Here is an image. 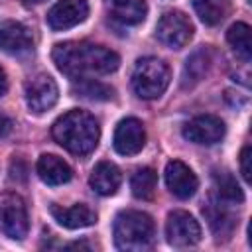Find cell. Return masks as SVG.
<instances>
[{
	"label": "cell",
	"mask_w": 252,
	"mask_h": 252,
	"mask_svg": "<svg viewBox=\"0 0 252 252\" xmlns=\"http://www.w3.org/2000/svg\"><path fill=\"white\" fill-rule=\"evenodd\" d=\"M28 209L20 195H0V232L12 240H22L28 234Z\"/></svg>",
	"instance_id": "5"
},
{
	"label": "cell",
	"mask_w": 252,
	"mask_h": 252,
	"mask_svg": "<svg viewBox=\"0 0 252 252\" xmlns=\"http://www.w3.org/2000/svg\"><path fill=\"white\" fill-rule=\"evenodd\" d=\"M183 136L193 142V144H201V146H211L222 140L224 136V122L219 116L213 114H201L195 116L193 120H189L183 128Z\"/></svg>",
	"instance_id": "9"
},
{
	"label": "cell",
	"mask_w": 252,
	"mask_h": 252,
	"mask_svg": "<svg viewBox=\"0 0 252 252\" xmlns=\"http://www.w3.org/2000/svg\"><path fill=\"white\" fill-rule=\"evenodd\" d=\"M26 4H39V2H43V0H24Z\"/></svg>",
	"instance_id": "28"
},
{
	"label": "cell",
	"mask_w": 252,
	"mask_h": 252,
	"mask_svg": "<svg viewBox=\"0 0 252 252\" xmlns=\"http://www.w3.org/2000/svg\"><path fill=\"white\" fill-rule=\"evenodd\" d=\"M156 226L150 215L142 211H122L114 219V244L126 252L152 248Z\"/></svg>",
	"instance_id": "3"
},
{
	"label": "cell",
	"mask_w": 252,
	"mask_h": 252,
	"mask_svg": "<svg viewBox=\"0 0 252 252\" xmlns=\"http://www.w3.org/2000/svg\"><path fill=\"white\" fill-rule=\"evenodd\" d=\"M156 187H158V177L152 167H140L134 171L130 179V189L136 199H142V201L152 199L156 193Z\"/></svg>",
	"instance_id": "21"
},
{
	"label": "cell",
	"mask_w": 252,
	"mask_h": 252,
	"mask_svg": "<svg viewBox=\"0 0 252 252\" xmlns=\"http://www.w3.org/2000/svg\"><path fill=\"white\" fill-rule=\"evenodd\" d=\"M165 234H167V242L177 248L193 246L201 240V226L187 211H173L167 217Z\"/></svg>",
	"instance_id": "7"
},
{
	"label": "cell",
	"mask_w": 252,
	"mask_h": 252,
	"mask_svg": "<svg viewBox=\"0 0 252 252\" xmlns=\"http://www.w3.org/2000/svg\"><path fill=\"white\" fill-rule=\"evenodd\" d=\"M207 65H209V57L205 51H197L191 59H187V67H185V77L191 75L195 81L207 71Z\"/></svg>",
	"instance_id": "24"
},
{
	"label": "cell",
	"mask_w": 252,
	"mask_h": 252,
	"mask_svg": "<svg viewBox=\"0 0 252 252\" xmlns=\"http://www.w3.org/2000/svg\"><path fill=\"white\" fill-rule=\"evenodd\" d=\"M32 47V33L30 30L14 20L0 24V49L10 55L26 53Z\"/></svg>",
	"instance_id": "13"
},
{
	"label": "cell",
	"mask_w": 252,
	"mask_h": 252,
	"mask_svg": "<svg viewBox=\"0 0 252 252\" xmlns=\"http://www.w3.org/2000/svg\"><path fill=\"white\" fill-rule=\"evenodd\" d=\"M146 144V130L138 118H124L114 130V150L122 156L138 154Z\"/></svg>",
	"instance_id": "11"
},
{
	"label": "cell",
	"mask_w": 252,
	"mask_h": 252,
	"mask_svg": "<svg viewBox=\"0 0 252 252\" xmlns=\"http://www.w3.org/2000/svg\"><path fill=\"white\" fill-rule=\"evenodd\" d=\"M10 130H12V120L6 114L0 112V138L6 136V134H10Z\"/></svg>",
	"instance_id": "26"
},
{
	"label": "cell",
	"mask_w": 252,
	"mask_h": 252,
	"mask_svg": "<svg viewBox=\"0 0 252 252\" xmlns=\"http://www.w3.org/2000/svg\"><path fill=\"white\" fill-rule=\"evenodd\" d=\"M6 91H8V77H6L4 69L0 67V96H4Z\"/></svg>",
	"instance_id": "27"
},
{
	"label": "cell",
	"mask_w": 252,
	"mask_h": 252,
	"mask_svg": "<svg viewBox=\"0 0 252 252\" xmlns=\"http://www.w3.org/2000/svg\"><path fill=\"white\" fill-rule=\"evenodd\" d=\"M169 85V67L158 57H142L132 73V87L142 98H158Z\"/></svg>",
	"instance_id": "4"
},
{
	"label": "cell",
	"mask_w": 252,
	"mask_h": 252,
	"mask_svg": "<svg viewBox=\"0 0 252 252\" xmlns=\"http://www.w3.org/2000/svg\"><path fill=\"white\" fill-rule=\"evenodd\" d=\"M53 61L61 73L71 79H87L89 75H108L118 69L120 57L89 41H63L53 47Z\"/></svg>",
	"instance_id": "1"
},
{
	"label": "cell",
	"mask_w": 252,
	"mask_h": 252,
	"mask_svg": "<svg viewBox=\"0 0 252 252\" xmlns=\"http://www.w3.org/2000/svg\"><path fill=\"white\" fill-rule=\"evenodd\" d=\"M165 185L175 197L189 199L195 195L199 187V179L189 165H185L179 159H173L165 165Z\"/></svg>",
	"instance_id": "12"
},
{
	"label": "cell",
	"mask_w": 252,
	"mask_h": 252,
	"mask_svg": "<svg viewBox=\"0 0 252 252\" xmlns=\"http://www.w3.org/2000/svg\"><path fill=\"white\" fill-rule=\"evenodd\" d=\"M213 179H215V187H217V193H219L220 199L230 201V203H242L244 201V193H242V189L236 183L232 173H228L224 169L222 171H215Z\"/></svg>",
	"instance_id": "22"
},
{
	"label": "cell",
	"mask_w": 252,
	"mask_h": 252,
	"mask_svg": "<svg viewBox=\"0 0 252 252\" xmlns=\"http://www.w3.org/2000/svg\"><path fill=\"white\" fill-rule=\"evenodd\" d=\"M51 215L65 228H85V226H91L96 220L94 211H91L83 203H77V205L67 207V209L57 207V205H51Z\"/></svg>",
	"instance_id": "18"
},
{
	"label": "cell",
	"mask_w": 252,
	"mask_h": 252,
	"mask_svg": "<svg viewBox=\"0 0 252 252\" xmlns=\"http://www.w3.org/2000/svg\"><path fill=\"white\" fill-rule=\"evenodd\" d=\"M51 136L67 152L75 156H85L96 148L100 138V128L93 114L75 108L55 120L51 128Z\"/></svg>",
	"instance_id": "2"
},
{
	"label": "cell",
	"mask_w": 252,
	"mask_h": 252,
	"mask_svg": "<svg viewBox=\"0 0 252 252\" xmlns=\"http://www.w3.org/2000/svg\"><path fill=\"white\" fill-rule=\"evenodd\" d=\"M203 215L209 220V226L217 238H228L236 226V219L230 213L226 205L220 203V199H209L203 207Z\"/></svg>",
	"instance_id": "14"
},
{
	"label": "cell",
	"mask_w": 252,
	"mask_h": 252,
	"mask_svg": "<svg viewBox=\"0 0 252 252\" xmlns=\"http://www.w3.org/2000/svg\"><path fill=\"white\" fill-rule=\"evenodd\" d=\"M104 6L110 18L124 26H136L148 14L144 0H104Z\"/></svg>",
	"instance_id": "15"
},
{
	"label": "cell",
	"mask_w": 252,
	"mask_h": 252,
	"mask_svg": "<svg viewBox=\"0 0 252 252\" xmlns=\"http://www.w3.org/2000/svg\"><path fill=\"white\" fill-rule=\"evenodd\" d=\"M193 8L203 24L217 26L230 12V0H193Z\"/></svg>",
	"instance_id": "19"
},
{
	"label": "cell",
	"mask_w": 252,
	"mask_h": 252,
	"mask_svg": "<svg viewBox=\"0 0 252 252\" xmlns=\"http://www.w3.org/2000/svg\"><path fill=\"white\" fill-rule=\"evenodd\" d=\"M35 169H37L39 179L47 185H63L73 177V171H71L69 163L63 161L59 156H53V154L39 156Z\"/></svg>",
	"instance_id": "16"
},
{
	"label": "cell",
	"mask_w": 252,
	"mask_h": 252,
	"mask_svg": "<svg viewBox=\"0 0 252 252\" xmlns=\"http://www.w3.org/2000/svg\"><path fill=\"white\" fill-rule=\"evenodd\" d=\"M75 93L81 98L87 100H110L114 96V91L108 85H102L94 79H79V85H75Z\"/></svg>",
	"instance_id": "23"
},
{
	"label": "cell",
	"mask_w": 252,
	"mask_h": 252,
	"mask_svg": "<svg viewBox=\"0 0 252 252\" xmlns=\"http://www.w3.org/2000/svg\"><path fill=\"white\" fill-rule=\"evenodd\" d=\"M156 35L163 45L171 49H181L193 37V24L183 12L169 10L159 18L156 26Z\"/></svg>",
	"instance_id": "6"
},
{
	"label": "cell",
	"mask_w": 252,
	"mask_h": 252,
	"mask_svg": "<svg viewBox=\"0 0 252 252\" xmlns=\"http://www.w3.org/2000/svg\"><path fill=\"white\" fill-rule=\"evenodd\" d=\"M250 161H252V150H250V146H244L242 152H240V173H242L246 183H250V179H252V175H250L252 173Z\"/></svg>",
	"instance_id": "25"
},
{
	"label": "cell",
	"mask_w": 252,
	"mask_h": 252,
	"mask_svg": "<svg viewBox=\"0 0 252 252\" xmlns=\"http://www.w3.org/2000/svg\"><path fill=\"white\" fill-rule=\"evenodd\" d=\"M89 16L87 0H59L47 12V26L51 30H69Z\"/></svg>",
	"instance_id": "10"
},
{
	"label": "cell",
	"mask_w": 252,
	"mask_h": 252,
	"mask_svg": "<svg viewBox=\"0 0 252 252\" xmlns=\"http://www.w3.org/2000/svg\"><path fill=\"white\" fill-rule=\"evenodd\" d=\"M89 183L93 187L94 193L102 195V197H108V195H114L122 183V175H120V169L110 163V161H100L94 165L91 177H89Z\"/></svg>",
	"instance_id": "17"
},
{
	"label": "cell",
	"mask_w": 252,
	"mask_h": 252,
	"mask_svg": "<svg viewBox=\"0 0 252 252\" xmlns=\"http://www.w3.org/2000/svg\"><path fill=\"white\" fill-rule=\"evenodd\" d=\"M226 39L230 43V47L236 51V55L242 61H250L252 55V39H250V26L244 22H236L228 28L226 32Z\"/></svg>",
	"instance_id": "20"
},
{
	"label": "cell",
	"mask_w": 252,
	"mask_h": 252,
	"mask_svg": "<svg viewBox=\"0 0 252 252\" xmlns=\"http://www.w3.org/2000/svg\"><path fill=\"white\" fill-rule=\"evenodd\" d=\"M59 98L57 83L49 75H37L26 85V102L32 112L41 114L49 110Z\"/></svg>",
	"instance_id": "8"
}]
</instances>
